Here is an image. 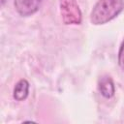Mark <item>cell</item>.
<instances>
[{"instance_id": "1", "label": "cell", "mask_w": 124, "mask_h": 124, "mask_svg": "<svg viewBox=\"0 0 124 124\" xmlns=\"http://www.w3.org/2000/svg\"><path fill=\"white\" fill-rule=\"evenodd\" d=\"M124 9V0H98L94 5L90 21L92 24H105L115 18Z\"/></svg>"}, {"instance_id": "2", "label": "cell", "mask_w": 124, "mask_h": 124, "mask_svg": "<svg viewBox=\"0 0 124 124\" xmlns=\"http://www.w3.org/2000/svg\"><path fill=\"white\" fill-rule=\"evenodd\" d=\"M62 20L67 25H78L81 23L82 15L76 0H59Z\"/></svg>"}, {"instance_id": "3", "label": "cell", "mask_w": 124, "mask_h": 124, "mask_svg": "<svg viewBox=\"0 0 124 124\" xmlns=\"http://www.w3.org/2000/svg\"><path fill=\"white\" fill-rule=\"evenodd\" d=\"M43 0H15L14 5L21 16H29L34 15L40 8Z\"/></svg>"}, {"instance_id": "4", "label": "cell", "mask_w": 124, "mask_h": 124, "mask_svg": "<svg viewBox=\"0 0 124 124\" xmlns=\"http://www.w3.org/2000/svg\"><path fill=\"white\" fill-rule=\"evenodd\" d=\"M98 88L101 95L107 99H110L115 93L114 82L108 75H104L99 78Z\"/></svg>"}, {"instance_id": "5", "label": "cell", "mask_w": 124, "mask_h": 124, "mask_svg": "<svg viewBox=\"0 0 124 124\" xmlns=\"http://www.w3.org/2000/svg\"><path fill=\"white\" fill-rule=\"evenodd\" d=\"M28 94H29V82L24 78L18 80L14 88V92H13L14 99L18 102L24 101L27 98Z\"/></svg>"}, {"instance_id": "6", "label": "cell", "mask_w": 124, "mask_h": 124, "mask_svg": "<svg viewBox=\"0 0 124 124\" xmlns=\"http://www.w3.org/2000/svg\"><path fill=\"white\" fill-rule=\"evenodd\" d=\"M118 65L122 70H124V40L122 41L118 50Z\"/></svg>"}, {"instance_id": "7", "label": "cell", "mask_w": 124, "mask_h": 124, "mask_svg": "<svg viewBox=\"0 0 124 124\" xmlns=\"http://www.w3.org/2000/svg\"><path fill=\"white\" fill-rule=\"evenodd\" d=\"M7 0H1V5H4V3L6 2Z\"/></svg>"}]
</instances>
